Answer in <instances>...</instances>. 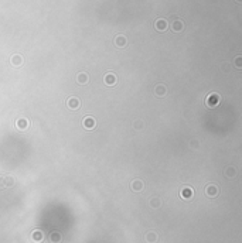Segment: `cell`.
I'll list each match as a JSON object with an SVG mask.
<instances>
[{
    "label": "cell",
    "mask_w": 242,
    "mask_h": 243,
    "mask_svg": "<svg viewBox=\"0 0 242 243\" xmlns=\"http://www.w3.org/2000/svg\"><path fill=\"white\" fill-rule=\"evenodd\" d=\"M219 102H221V96H219L218 93H210V95L207 96L205 105H207L208 107H215Z\"/></svg>",
    "instance_id": "obj_1"
},
{
    "label": "cell",
    "mask_w": 242,
    "mask_h": 243,
    "mask_svg": "<svg viewBox=\"0 0 242 243\" xmlns=\"http://www.w3.org/2000/svg\"><path fill=\"white\" fill-rule=\"evenodd\" d=\"M82 124H84V127H85V129L92 130V129H95V126H96V120H95L92 116H86V117H84Z\"/></svg>",
    "instance_id": "obj_2"
},
{
    "label": "cell",
    "mask_w": 242,
    "mask_h": 243,
    "mask_svg": "<svg viewBox=\"0 0 242 243\" xmlns=\"http://www.w3.org/2000/svg\"><path fill=\"white\" fill-rule=\"evenodd\" d=\"M16 126H17L19 130L24 132V130L29 129L30 122H29V119H26V117H20V119H17V120H16Z\"/></svg>",
    "instance_id": "obj_3"
},
{
    "label": "cell",
    "mask_w": 242,
    "mask_h": 243,
    "mask_svg": "<svg viewBox=\"0 0 242 243\" xmlns=\"http://www.w3.org/2000/svg\"><path fill=\"white\" fill-rule=\"evenodd\" d=\"M67 105H68V107H69V109L77 110L78 107H80L81 102H80V99H78V98H75V96H71V98H69L68 100H67Z\"/></svg>",
    "instance_id": "obj_4"
},
{
    "label": "cell",
    "mask_w": 242,
    "mask_h": 243,
    "mask_svg": "<svg viewBox=\"0 0 242 243\" xmlns=\"http://www.w3.org/2000/svg\"><path fill=\"white\" fill-rule=\"evenodd\" d=\"M143 186H145V184H143L142 180H133L130 182V188H132V191H135V192H140L143 189Z\"/></svg>",
    "instance_id": "obj_5"
},
{
    "label": "cell",
    "mask_w": 242,
    "mask_h": 243,
    "mask_svg": "<svg viewBox=\"0 0 242 243\" xmlns=\"http://www.w3.org/2000/svg\"><path fill=\"white\" fill-rule=\"evenodd\" d=\"M154 27H156L157 31H164L166 28L168 27V23H167V20H164V19H159V20H156V23H154Z\"/></svg>",
    "instance_id": "obj_6"
},
{
    "label": "cell",
    "mask_w": 242,
    "mask_h": 243,
    "mask_svg": "<svg viewBox=\"0 0 242 243\" xmlns=\"http://www.w3.org/2000/svg\"><path fill=\"white\" fill-rule=\"evenodd\" d=\"M218 192H219V189L217 188L214 184H210V185L205 186V194H207L208 197H217V195H218Z\"/></svg>",
    "instance_id": "obj_7"
},
{
    "label": "cell",
    "mask_w": 242,
    "mask_h": 243,
    "mask_svg": "<svg viewBox=\"0 0 242 243\" xmlns=\"http://www.w3.org/2000/svg\"><path fill=\"white\" fill-rule=\"evenodd\" d=\"M103 82H105L106 85H109V86L115 85V84H116V76H115V73L108 72V73L105 75V78H103Z\"/></svg>",
    "instance_id": "obj_8"
},
{
    "label": "cell",
    "mask_w": 242,
    "mask_h": 243,
    "mask_svg": "<svg viewBox=\"0 0 242 243\" xmlns=\"http://www.w3.org/2000/svg\"><path fill=\"white\" fill-rule=\"evenodd\" d=\"M180 197L184 198V199H190V198L193 197V189H191L190 186H184V188H181V191H180Z\"/></svg>",
    "instance_id": "obj_9"
},
{
    "label": "cell",
    "mask_w": 242,
    "mask_h": 243,
    "mask_svg": "<svg viewBox=\"0 0 242 243\" xmlns=\"http://www.w3.org/2000/svg\"><path fill=\"white\" fill-rule=\"evenodd\" d=\"M183 27H184V24H183V21H181V20H179V19H176L173 21V24H171V28H173V31H176V33L181 31Z\"/></svg>",
    "instance_id": "obj_10"
},
{
    "label": "cell",
    "mask_w": 242,
    "mask_h": 243,
    "mask_svg": "<svg viewBox=\"0 0 242 243\" xmlns=\"http://www.w3.org/2000/svg\"><path fill=\"white\" fill-rule=\"evenodd\" d=\"M225 177L227 178H235L236 177V168L235 167H232V165L227 167V168H225Z\"/></svg>",
    "instance_id": "obj_11"
},
{
    "label": "cell",
    "mask_w": 242,
    "mask_h": 243,
    "mask_svg": "<svg viewBox=\"0 0 242 243\" xmlns=\"http://www.w3.org/2000/svg\"><path fill=\"white\" fill-rule=\"evenodd\" d=\"M12 64L14 65V67H20V65L23 64V57H21L20 54H14V55L12 57Z\"/></svg>",
    "instance_id": "obj_12"
},
{
    "label": "cell",
    "mask_w": 242,
    "mask_h": 243,
    "mask_svg": "<svg viewBox=\"0 0 242 243\" xmlns=\"http://www.w3.org/2000/svg\"><path fill=\"white\" fill-rule=\"evenodd\" d=\"M126 42H128V41H126V37H125V35H118L116 38H115V44H116L119 48L125 47Z\"/></svg>",
    "instance_id": "obj_13"
},
{
    "label": "cell",
    "mask_w": 242,
    "mask_h": 243,
    "mask_svg": "<svg viewBox=\"0 0 242 243\" xmlns=\"http://www.w3.org/2000/svg\"><path fill=\"white\" fill-rule=\"evenodd\" d=\"M89 81V78H88V73H85V72H81V73H78V84H81V85H84V84H86V82Z\"/></svg>",
    "instance_id": "obj_14"
},
{
    "label": "cell",
    "mask_w": 242,
    "mask_h": 243,
    "mask_svg": "<svg viewBox=\"0 0 242 243\" xmlns=\"http://www.w3.org/2000/svg\"><path fill=\"white\" fill-rule=\"evenodd\" d=\"M154 92H156V95H157V96H164V95H166V92H167V89H166L164 85H157V86H156V90H154Z\"/></svg>",
    "instance_id": "obj_15"
},
{
    "label": "cell",
    "mask_w": 242,
    "mask_h": 243,
    "mask_svg": "<svg viewBox=\"0 0 242 243\" xmlns=\"http://www.w3.org/2000/svg\"><path fill=\"white\" fill-rule=\"evenodd\" d=\"M50 240H51L52 243L61 242V235H60V233H57V232H54V233H51V236H50Z\"/></svg>",
    "instance_id": "obj_16"
},
{
    "label": "cell",
    "mask_w": 242,
    "mask_h": 243,
    "mask_svg": "<svg viewBox=\"0 0 242 243\" xmlns=\"http://www.w3.org/2000/svg\"><path fill=\"white\" fill-rule=\"evenodd\" d=\"M13 185H14V178L10 177V175L4 178V186H13Z\"/></svg>",
    "instance_id": "obj_17"
},
{
    "label": "cell",
    "mask_w": 242,
    "mask_h": 243,
    "mask_svg": "<svg viewBox=\"0 0 242 243\" xmlns=\"http://www.w3.org/2000/svg\"><path fill=\"white\" fill-rule=\"evenodd\" d=\"M33 239H34L36 242H40V240L43 239V233H41L40 230H36L34 233H33Z\"/></svg>",
    "instance_id": "obj_18"
},
{
    "label": "cell",
    "mask_w": 242,
    "mask_h": 243,
    "mask_svg": "<svg viewBox=\"0 0 242 243\" xmlns=\"http://www.w3.org/2000/svg\"><path fill=\"white\" fill-rule=\"evenodd\" d=\"M143 127V122L142 120H135L133 122V129L135 130H139V129H142Z\"/></svg>",
    "instance_id": "obj_19"
},
{
    "label": "cell",
    "mask_w": 242,
    "mask_h": 243,
    "mask_svg": "<svg viewBox=\"0 0 242 243\" xmlns=\"http://www.w3.org/2000/svg\"><path fill=\"white\" fill-rule=\"evenodd\" d=\"M235 67L238 68V69H241V68H242V57L241 55L235 58Z\"/></svg>",
    "instance_id": "obj_20"
},
{
    "label": "cell",
    "mask_w": 242,
    "mask_h": 243,
    "mask_svg": "<svg viewBox=\"0 0 242 243\" xmlns=\"http://www.w3.org/2000/svg\"><path fill=\"white\" fill-rule=\"evenodd\" d=\"M190 147H191L193 150L198 148V140H191V141H190Z\"/></svg>",
    "instance_id": "obj_21"
},
{
    "label": "cell",
    "mask_w": 242,
    "mask_h": 243,
    "mask_svg": "<svg viewBox=\"0 0 242 243\" xmlns=\"http://www.w3.org/2000/svg\"><path fill=\"white\" fill-rule=\"evenodd\" d=\"M156 239H157V237H156V235H154V233H149L147 235V240H149V242H156Z\"/></svg>",
    "instance_id": "obj_22"
},
{
    "label": "cell",
    "mask_w": 242,
    "mask_h": 243,
    "mask_svg": "<svg viewBox=\"0 0 242 243\" xmlns=\"http://www.w3.org/2000/svg\"><path fill=\"white\" fill-rule=\"evenodd\" d=\"M150 205L151 206H159L160 205L159 199H157V198H153V199H150Z\"/></svg>",
    "instance_id": "obj_23"
},
{
    "label": "cell",
    "mask_w": 242,
    "mask_h": 243,
    "mask_svg": "<svg viewBox=\"0 0 242 243\" xmlns=\"http://www.w3.org/2000/svg\"><path fill=\"white\" fill-rule=\"evenodd\" d=\"M4 188V177H0V189Z\"/></svg>",
    "instance_id": "obj_24"
},
{
    "label": "cell",
    "mask_w": 242,
    "mask_h": 243,
    "mask_svg": "<svg viewBox=\"0 0 242 243\" xmlns=\"http://www.w3.org/2000/svg\"><path fill=\"white\" fill-rule=\"evenodd\" d=\"M222 71H225V72H228V64H224V65H222Z\"/></svg>",
    "instance_id": "obj_25"
},
{
    "label": "cell",
    "mask_w": 242,
    "mask_h": 243,
    "mask_svg": "<svg viewBox=\"0 0 242 243\" xmlns=\"http://www.w3.org/2000/svg\"><path fill=\"white\" fill-rule=\"evenodd\" d=\"M236 2H241V0H236Z\"/></svg>",
    "instance_id": "obj_26"
}]
</instances>
